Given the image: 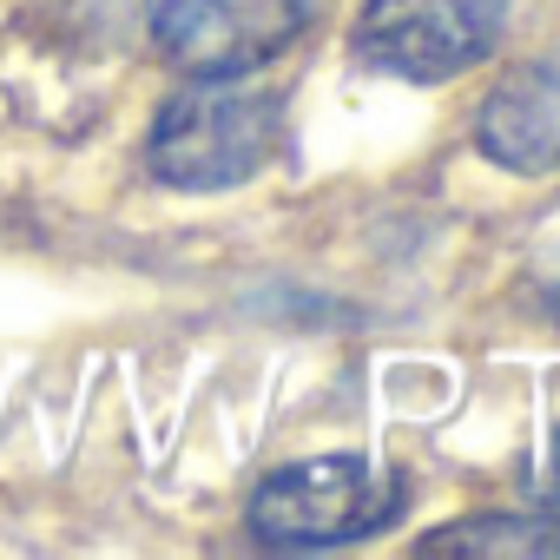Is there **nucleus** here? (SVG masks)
I'll use <instances>...</instances> for the list:
<instances>
[{"mask_svg":"<svg viewBox=\"0 0 560 560\" xmlns=\"http://www.w3.org/2000/svg\"><path fill=\"white\" fill-rule=\"evenodd\" d=\"M402 508V481L363 455H324L257 481L250 534L264 547H343L389 527Z\"/></svg>","mask_w":560,"mask_h":560,"instance_id":"obj_2","label":"nucleus"},{"mask_svg":"<svg viewBox=\"0 0 560 560\" xmlns=\"http://www.w3.org/2000/svg\"><path fill=\"white\" fill-rule=\"evenodd\" d=\"M501 34V0H363L357 54L396 80L442 86L468 73Z\"/></svg>","mask_w":560,"mask_h":560,"instance_id":"obj_3","label":"nucleus"},{"mask_svg":"<svg viewBox=\"0 0 560 560\" xmlns=\"http://www.w3.org/2000/svg\"><path fill=\"white\" fill-rule=\"evenodd\" d=\"M277 132H284V119H277L270 93L205 80V86L165 100V113L152 119V139H145V165L172 191H224V185H244L257 165H270Z\"/></svg>","mask_w":560,"mask_h":560,"instance_id":"obj_1","label":"nucleus"},{"mask_svg":"<svg viewBox=\"0 0 560 560\" xmlns=\"http://www.w3.org/2000/svg\"><path fill=\"white\" fill-rule=\"evenodd\" d=\"M475 145L508 172L560 165V60L514 67L475 113Z\"/></svg>","mask_w":560,"mask_h":560,"instance_id":"obj_5","label":"nucleus"},{"mask_svg":"<svg viewBox=\"0 0 560 560\" xmlns=\"http://www.w3.org/2000/svg\"><path fill=\"white\" fill-rule=\"evenodd\" d=\"M311 21V0H152V40L178 73L237 80L284 54Z\"/></svg>","mask_w":560,"mask_h":560,"instance_id":"obj_4","label":"nucleus"}]
</instances>
